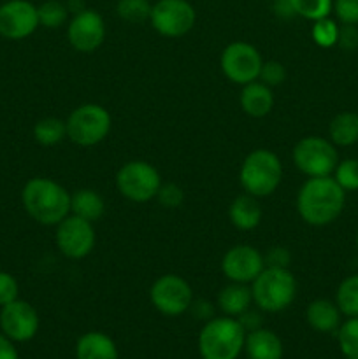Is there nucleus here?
<instances>
[{
  "label": "nucleus",
  "instance_id": "obj_1",
  "mask_svg": "<svg viewBox=\"0 0 358 359\" xmlns=\"http://www.w3.org/2000/svg\"><path fill=\"white\" fill-rule=\"evenodd\" d=\"M346 191L332 175L307 177L297 193V212L305 224L326 226L343 214Z\"/></svg>",
  "mask_w": 358,
  "mask_h": 359
},
{
  "label": "nucleus",
  "instance_id": "obj_2",
  "mask_svg": "<svg viewBox=\"0 0 358 359\" xmlns=\"http://www.w3.org/2000/svg\"><path fill=\"white\" fill-rule=\"evenodd\" d=\"M21 203L42 226H56L70 214V193L49 177H34L21 189Z\"/></svg>",
  "mask_w": 358,
  "mask_h": 359
},
{
  "label": "nucleus",
  "instance_id": "obj_3",
  "mask_svg": "<svg viewBox=\"0 0 358 359\" xmlns=\"http://www.w3.org/2000/svg\"><path fill=\"white\" fill-rule=\"evenodd\" d=\"M253 304L267 314L283 312L297 298V279L290 269L265 266L251 284Z\"/></svg>",
  "mask_w": 358,
  "mask_h": 359
},
{
  "label": "nucleus",
  "instance_id": "obj_4",
  "mask_svg": "<svg viewBox=\"0 0 358 359\" xmlns=\"http://www.w3.org/2000/svg\"><path fill=\"white\" fill-rule=\"evenodd\" d=\"M244 340L246 330L237 318H211L199 333V354L202 359H237Z\"/></svg>",
  "mask_w": 358,
  "mask_h": 359
},
{
  "label": "nucleus",
  "instance_id": "obj_5",
  "mask_svg": "<svg viewBox=\"0 0 358 359\" xmlns=\"http://www.w3.org/2000/svg\"><path fill=\"white\" fill-rule=\"evenodd\" d=\"M239 181L244 193L265 198L279 188L283 181V163L274 151L255 149L242 160Z\"/></svg>",
  "mask_w": 358,
  "mask_h": 359
},
{
  "label": "nucleus",
  "instance_id": "obj_6",
  "mask_svg": "<svg viewBox=\"0 0 358 359\" xmlns=\"http://www.w3.org/2000/svg\"><path fill=\"white\" fill-rule=\"evenodd\" d=\"M67 139L81 147H93L105 140L112 128V118L100 104H83L65 119Z\"/></svg>",
  "mask_w": 358,
  "mask_h": 359
},
{
  "label": "nucleus",
  "instance_id": "obj_7",
  "mask_svg": "<svg viewBox=\"0 0 358 359\" xmlns=\"http://www.w3.org/2000/svg\"><path fill=\"white\" fill-rule=\"evenodd\" d=\"M160 186V172L150 161H126L116 172V188L119 195L133 203H146L157 198Z\"/></svg>",
  "mask_w": 358,
  "mask_h": 359
},
{
  "label": "nucleus",
  "instance_id": "obj_8",
  "mask_svg": "<svg viewBox=\"0 0 358 359\" xmlns=\"http://www.w3.org/2000/svg\"><path fill=\"white\" fill-rule=\"evenodd\" d=\"M293 165L307 177L332 175L339 163V154L332 140L325 137L309 135L298 140L291 151Z\"/></svg>",
  "mask_w": 358,
  "mask_h": 359
},
{
  "label": "nucleus",
  "instance_id": "obj_9",
  "mask_svg": "<svg viewBox=\"0 0 358 359\" xmlns=\"http://www.w3.org/2000/svg\"><path fill=\"white\" fill-rule=\"evenodd\" d=\"M151 305L167 318H179L193 304V290L185 277L178 273L160 276L150 287Z\"/></svg>",
  "mask_w": 358,
  "mask_h": 359
},
{
  "label": "nucleus",
  "instance_id": "obj_10",
  "mask_svg": "<svg viewBox=\"0 0 358 359\" xmlns=\"http://www.w3.org/2000/svg\"><path fill=\"white\" fill-rule=\"evenodd\" d=\"M262 65L263 58L258 49L244 41L230 42L220 56V67L223 76L230 83L241 84V86L258 79Z\"/></svg>",
  "mask_w": 358,
  "mask_h": 359
},
{
  "label": "nucleus",
  "instance_id": "obj_11",
  "mask_svg": "<svg viewBox=\"0 0 358 359\" xmlns=\"http://www.w3.org/2000/svg\"><path fill=\"white\" fill-rule=\"evenodd\" d=\"M151 27L167 39L185 37L195 27V7L188 0H158L151 7Z\"/></svg>",
  "mask_w": 358,
  "mask_h": 359
},
{
  "label": "nucleus",
  "instance_id": "obj_12",
  "mask_svg": "<svg viewBox=\"0 0 358 359\" xmlns=\"http://www.w3.org/2000/svg\"><path fill=\"white\" fill-rule=\"evenodd\" d=\"M55 242L58 251L69 259H83L93 252L97 244L95 226L90 221L69 214L56 224Z\"/></svg>",
  "mask_w": 358,
  "mask_h": 359
},
{
  "label": "nucleus",
  "instance_id": "obj_13",
  "mask_svg": "<svg viewBox=\"0 0 358 359\" xmlns=\"http://www.w3.org/2000/svg\"><path fill=\"white\" fill-rule=\"evenodd\" d=\"M105 21L100 13L93 9H83L72 16L67 25L69 44L79 53H95L105 41Z\"/></svg>",
  "mask_w": 358,
  "mask_h": 359
},
{
  "label": "nucleus",
  "instance_id": "obj_14",
  "mask_svg": "<svg viewBox=\"0 0 358 359\" xmlns=\"http://www.w3.org/2000/svg\"><path fill=\"white\" fill-rule=\"evenodd\" d=\"M265 269V258L249 244H237L228 249L221 259V272L230 283L251 284Z\"/></svg>",
  "mask_w": 358,
  "mask_h": 359
},
{
  "label": "nucleus",
  "instance_id": "obj_15",
  "mask_svg": "<svg viewBox=\"0 0 358 359\" xmlns=\"http://www.w3.org/2000/svg\"><path fill=\"white\" fill-rule=\"evenodd\" d=\"M41 326L37 311L25 300H14L0 311V330L13 342H28L34 339Z\"/></svg>",
  "mask_w": 358,
  "mask_h": 359
},
{
  "label": "nucleus",
  "instance_id": "obj_16",
  "mask_svg": "<svg viewBox=\"0 0 358 359\" xmlns=\"http://www.w3.org/2000/svg\"><path fill=\"white\" fill-rule=\"evenodd\" d=\"M39 28L37 7L28 0H9L0 6V35L7 41H23Z\"/></svg>",
  "mask_w": 358,
  "mask_h": 359
},
{
  "label": "nucleus",
  "instance_id": "obj_17",
  "mask_svg": "<svg viewBox=\"0 0 358 359\" xmlns=\"http://www.w3.org/2000/svg\"><path fill=\"white\" fill-rule=\"evenodd\" d=\"M244 353L248 359H283L284 347L277 333L262 326L246 333Z\"/></svg>",
  "mask_w": 358,
  "mask_h": 359
},
{
  "label": "nucleus",
  "instance_id": "obj_18",
  "mask_svg": "<svg viewBox=\"0 0 358 359\" xmlns=\"http://www.w3.org/2000/svg\"><path fill=\"white\" fill-rule=\"evenodd\" d=\"M263 217V209L260 205L258 198L249 193L235 196L228 207V219L232 226L241 231H251L260 226Z\"/></svg>",
  "mask_w": 358,
  "mask_h": 359
},
{
  "label": "nucleus",
  "instance_id": "obj_19",
  "mask_svg": "<svg viewBox=\"0 0 358 359\" xmlns=\"http://www.w3.org/2000/svg\"><path fill=\"white\" fill-rule=\"evenodd\" d=\"M239 102H241V109L248 116H251V118H265L274 109L276 98H274L272 88L256 79L242 86Z\"/></svg>",
  "mask_w": 358,
  "mask_h": 359
},
{
  "label": "nucleus",
  "instance_id": "obj_20",
  "mask_svg": "<svg viewBox=\"0 0 358 359\" xmlns=\"http://www.w3.org/2000/svg\"><path fill=\"white\" fill-rule=\"evenodd\" d=\"M340 311L336 302L316 298L305 309V321L318 333H336L340 326Z\"/></svg>",
  "mask_w": 358,
  "mask_h": 359
},
{
  "label": "nucleus",
  "instance_id": "obj_21",
  "mask_svg": "<svg viewBox=\"0 0 358 359\" xmlns=\"http://www.w3.org/2000/svg\"><path fill=\"white\" fill-rule=\"evenodd\" d=\"M76 359H119L118 346L104 332H88L76 342Z\"/></svg>",
  "mask_w": 358,
  "mask_h": 359
},
{
  "label": "nucleus",
  "instance_id": "obj_22",
  "mask_svg": "<svg viewBox=\"0 0 358 359\" xmlns=\"http://www.w3.org/2000/svg\"><path fill=\"white\" fill-rule=\"evenodd\" d=\"M216 305L223 316L239 318V316L244 314L248 309H251V286H249V284L230 283L218 293Z\"/></svg>",
  "mask_w": 358,
  "mask_h": 359
},
{
  "label": "nucleus",
  "instance_id": "obj_23",
  "mask_svg": "<svg viewBox=\"0 0 358 359\" xmlns=\"http://www.w3.org/2000/svg\"><path fill=\"white\" fill-rule=\"evenodd\" d=\"M105 212V202L102 195L95 189L83 188L77 191L70 193V214L90 223H97Z\"/></svg>",
  "mask_w": 358,
  "mask_h": 359
},
{
  "label": "nucleus",
  "instance_id": "obj_24",
  "mask_svg": "<svg viewBox=\"0 0 358 359\" xmlns=\"http://www.w3.org/2000/svg\"><path fill=\"white\" fill-rule=\"evenodd\" d=\"M329 139L333 146L350 147L358 142V112H339L329 125Z\"/></svg>",
  "mask_w": 358,
  "mask_h": 359
},
{
  "label": "nucleus",
  "instance_id": "obj_25",
  "mask_svg": "<svg viewBox=\"0 0 358 359\" xmlns=\"http://www.w3.org/2000/svg\"><path fill=\"white\" fill-rule=\"evenodd\" d=\"M34 139L41 146H56L67 139V125L60 118H42L34 125Z\"/></svg>",
  "mask_w": 358,
  "mask_h": 359
},
{
  "label": "nucleus",
  "instance_id": "obj_26",
  "mask_svg": "<svg viewBox=\"0 0 358 359\" xmlns=\"http://www.w3.org/2000/svg\"><path fill=\"white\" fill-rule=\"evenodd\" d=\"M336 304L343 316L358 318V273L346 277L339 284L336 293Z\"/></svg>",
  "mask_w": 358,
  "mask_h": 359
},
{
  "label": "nucleus",
  "instance_id": "obj_27",
  "mask_svg": "<svg viewBox=\"0 0 358 359\" xmlns=\"http://www.w3.org/2000/svg\"><path fill=\"white\" fill-rule=\"evenodd\" d=\"M295 16L305 18L309 21H318L329 18L333 11V0H288Z\"/></svg>",
  "mask_w": 358,
  "mask_h": 359
},
{
  "label": "nucleus",
  "instance_id": "obj_28",
  "mask_svg": "<svg viewBox=\"0 0 358 359\" xmlns=\"http://www.w3.org/2000/svg\"><path fill=\"white\" fill-rule=\"evenodd\" d=\"M337 344L346 359H358V318H347L337 330Z\"/></svg>",
  "mask_w": 358,
  "mask_h": 359
},
{
  "label": "nucleus",
  "instance_id": "obj_29",
  "mask_svg": "<svg viewBox=\"0 0 358 359\" xmlns=\"http://www.w3.org/2000/svg\"><path fill=\"white\" fill-rule=\"evenodd\" d=\"M39 25L44 28H60L69 20V7L60 0H46L37 7Z\"/></svg>",
  "mask_w": 358,
  "mask_h": 359
},
{
  "label": "nucleus",
  "instance_id": "obj_30",
  "mask_svg": "<svg viewBox=\"0 0 358 359\" xmlns=\"http://www.w3.org/2000/svg\"><path fill=\"white\" fill-rule=\"evenodd\" d=\"M150 0H118L116 4V14L126 23H144L150 21L151 16Z\"/></svg>",
  "mask_w": 358,
  "mask_h": 359
},
{
  "label": "nucleus",
  "instance_id": "obj_31",
  "mask_svg": "<svg viewBox=\"0 0 358 359\" xmlns=\"http://www.w3.org/2000/svg\"><path fill=\"white\" fill-rule=\"evenodd\" d=\"M311 37L316 46L319 48H333L337 46V39H339V25L330 18H323V20L312 21Z\"/></svg>",
  "mask_w": 358,
  "mask_h": 359
},
{
  "label": "nucleus",
  "instance_id": "obj_32",
  "mask_svg": "<svg viewBox=\"0 0 358 359\" xmlns=\"http://www.w3.org/2000/svg\"><path fill=\"white\" fill-rule=\"evenodd\" d=\"M332 177L344 191H358V160L347 158L337 163Z\"/></svg>",
  "mask_w": 358,
  "mask_h": 359
},
{
  "label": "nucleus",
  "instance_id": "obj_33",
  "mask_svg": "<svg viewBox=\"0 0 358 359\" xmlns=\"http://www.w3.org/2000/svg\"><path fill=\"white\" fill-rule=\"evenodd\" d=\"M258 81H262L267 86H281L286 81V69L281 62L270 60V62H263L262 70H260Z\"/></svg>",
  "mask_w": 358,
  "mask_h": 359
},
{
  "label": "nucleus",
  "instance_id": "obj_34",
  "mask_svg": "<svg viewBox=\"0 0 358 359\" xmlns=\"http://www.w3.org/2000/svg\"><path fill=\"white\" fill-rule=\"evenodd\" d=\"M157 200L165 209H178L183 203V200H185V193H183L181 186L174 184V182H165V184L161 182Z\"/></svg>",
  "mask_w": 358,
  "mask_h": 359
},
{
  "label": "nucleus",
  "instance_id": "obj_35",
  "mask_svg": "<svg viewBox=\"0 0 358 359\" xmlns=\"http://www.w3.org/2000/svg\"><path fill=\"white\" fill-rule=\"evenodd\" d=\"M333 13L343 25H358V0H333Z\"/></svg>",
  "mask_w": 358,
  "mask_h": 359
},
{
  "label": "nucleus",
  "instance_id": "obj_36",
  "mask_svg": "<svg viewBox=\"0 0 358 359\" xmlns=\"http://www.w3.org/2000/svg\"><path fill=\"white\" fill-rule=\"evenodd\" d=\"M18 294H20V286L14 276H11L9 272H0V307L18 300Z\"/></svg>",
  "mask_w": 358,
  "mask_h": 359
},
{
  "label": "nucleus",
  "instance_id": "obj_37",
  "mask_svg": "<svg viewBox=\"0 0 358 359\" xmlns=\"http://www.w3.org/2000/svg\"><path fill=\"white\" fill-rule=\"evenodd\" d=\"M337 46L344 51H354L358 48V28L357 25H343L339 27V39Z\"/></svg>",
  "mask_w": 358,
  "mask_h": 359
},
{
  "label": "nucleus",
  "instance_id": "obj_38",
  "mask_svg": "<svg viewBox=\"0 0 358 359\" xmlns=\"http://www.w3.org/2000/svg\"><path fill=\"white\" fill-rule=\"evenodd\" d=\"M263 258H265V266H283V269H288L291 255L284 248H272L267 255H263Z\"/></svg>",
  "mask_w": 358,
  "mask_h": 359
},
{
  "label": "nucleus",
  "instance_id": "obj_39",
  "mask_svg": "<svg viewBox=\"0 0 358 359\" xmlns=\"http://www.w3.org/2000/svg\"><path fill=\"white\" fill-rule=\"evenodd\" d=\"M239 323L242 325V328L246 330V333L248 332H253V330L256 328H262V318H260V314L256 311H251V309H248V311L244 312V314L239 316Z\"/></svg>",
  "mask_w": 358,
  "mask_h": 359
},
{
  "label": "nucleus",
  "instance_id": "obj_40",
  "mask_svg": "<svg viewBox=\"0 0 358 359\" xmlns=\"http://www.w3.org/2000/svg\"><path fill=\"white\" fill-rule=\"evenodd\" d=\"M0 359H20L14 342L4 333H0Z\"/></svg>",
  "mask_w": 358,
  "mask_h": 359
},
{
  "label": "nucleus",
  "instance_id": "obj_41",
  "mask_svg": "<svg viewBox=\"0 0 358 359\" xmlns=\"http://www.w3.org/2000/svg\"><path fill=\"white\" fill-rule=\"evenodd\" d=\"M190 311H193V314H195L199 319H204V321H209L211 318H214L213 307H211L209 302H195V300H193Z\"/></svg>",
  "mask_w": 358,
  "mask_h": 359
},
{
  "label": "nucleus",
  "instance_id": "obj_42",
  "mask_svg": "<svg viewBox=\"0 0 358 359\" xmlns=\"http://www.w3.org/2000/svg\"><path fill=\"white\" fill-rule=\"evenodd\" d=\"M354 244H357V251H358V233H357V238H354Z\"/></svg>",
  "mask_w": 358,
  "mask_h": 359
}]
</instances>
